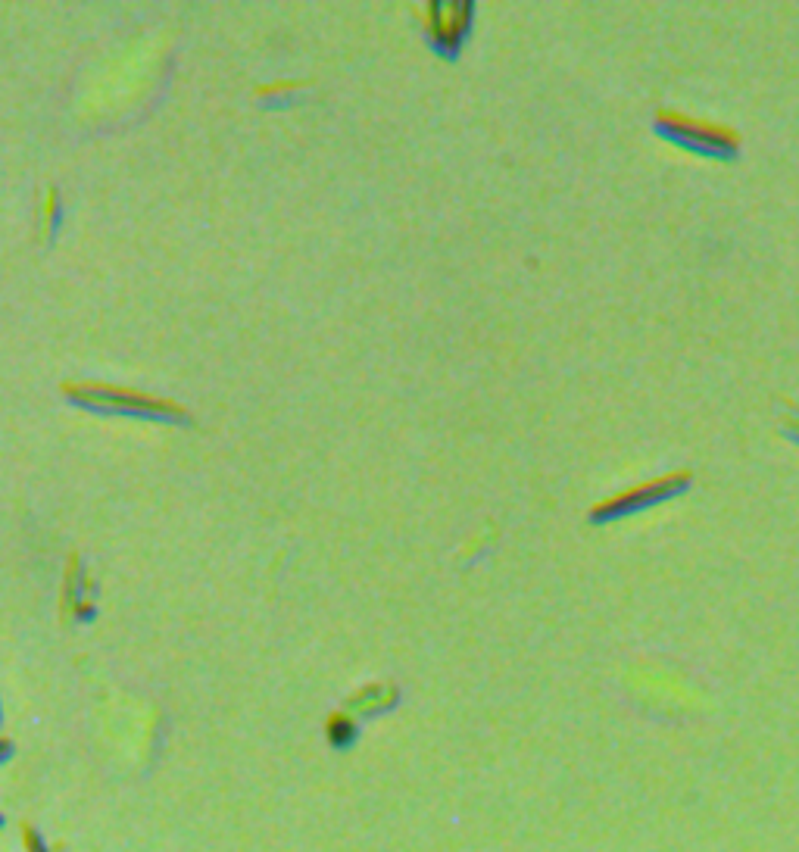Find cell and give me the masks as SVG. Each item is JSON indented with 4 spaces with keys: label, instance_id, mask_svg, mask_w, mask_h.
I'll return each instance as SVG.
<instances>
[{
    "label": "cell",
    "instance_id": "obj_11",
    "mask_svg": "<svg viewBox=\"0 0 799 852\" xmlns=\"http://www.w3.org/2000/svg\"><path fill=\"white\" fill-rule=\"evenodd\" d=\"M32 840V852H44V846H41V840H35V837H29Z\"/></svg>",
    "mask_w": 799,
    "mask_h": 852
},
{
    "label": "cell",
    "instance_id": "obj_10",
    "mask_svg": "<svg viewBox=\"0 0 799 852\" xmlns=\"http://www.w3.org/2000/svg\"><path fill=\"white\" fill-rule=\"evenodd\" d=\"M10 753H13V746H10L7 740H0V762H4V759H7Z\"/></svg>",
    "mask_w": 799,
    "mask_h": 852
},
{
    "label": "cell",
    "instance_id": "obj_7",
    "mask_svg": "<svg viewBox=\"0 0 799 852\" xmlns=\"http://www.w3.org/2000/svg\"><path fill=\"white\" fill-rule=\"evenodd\" d=\"M60 213H63V200H60V191L50 185L41 197V206H38V216H41V235L47 238L50 231L57 228L60 222Z\"/></svg>",
    "mask_w": 799,
    "mask_h": 852
},
{
    "label": "cell",
    "instance_id": "obj_3",
    "mask_svg": "<svg viewBox=\"0 0 799 852\" xmlns=\"http://www.w3.org/2000/svg\"><path fill=\"white\" fill-rule=\"evenodd\" d=\"M416 13L425 25L431 47L441 50L444 57H456V50L462 47V41H466L472 29L475 10L469 0H434V4H425Z\"/></svg>",
    "mask_w": 799,
    "mask_h": 852
},
{
    "label": "cell",
    "instance_id": "obj_5",
    "mask_svg": "<svg viewBox=\"0 0 799 852\" xmlns=\"http://www.w3.org/2000/svg\"><path fill=\"white\" fill-rule=\"evenodd\" d=\"M91 590H94V581L88 575V568L82 565V556L69 553L66 568H63V609L69 618H88L94 612Z\"/></svg>",
    "mask_w": 799,
    "mask_h": 852
},
{
    "label": "cell",
    "instance_id": "obj_6",
    "mask_svg": "<svg viewBox=\"0 0 799 852\" xmlns=\"http://www.w3.org/2000/svg\"><path fill=\"white\" fill-rule=\"evenodd\" d=\"M394 703H397V687H388V684H372L350 700V706L359 709V712H381Z\"/></svg>",
    "mask_w": 799,
    "mask_h": 852
},
{
    "label": "cell",
    "instance_id": "obj_2",
    "mask_svg": "<svg viewBox=\"0 0 799 852\" xmlns=\"http://www.w3.org/2000/svg\"><path fill=\"white\" fill-rule=\"evenodd\" d=\"M656 132L662 138L675 141V144H681L693 153H703V157H712V160H731L740 150V138H737V132H731V128L712 125V122H703V119H690V116H681V113H668V110H662L656 116Z\"/></svg>",
    "mask_w": 799,
    "mask_h": 852
},
{
    "label": "cell",
    "instance_id": "obj_4",
    "mask_svg": "<svg viewBox=\"0 0 799 852\" xmlns=\"http://www.w3.org/2000/svg\"><path fill=\"white\" fill-rule=\"evenodd\" d=\"M690 484V475L687 472H678V475H665V478H653V481H640L628 490H622V494H615L603 503H597V509L590 512V519L594 522H612V519H622V515H634V512H643L650 509L668 497L681 494V490Z\"/></svg>",
    "mask_w": 799,
    "mask_h": 852
},
{
    "label": "cell",
    "instance_id": "obj_8",
    "mask_svg": "<svg viewBox=\"0 0 799 852\" xmlns=\"http://www.w3.org/2000/svg\"><path fill=\"white\" fill-rule=\"evenodd\" d=\"M306 82H266L253 88V100H285L294 91H303Z\"/></svg>",
    "mask_w": 799,
    "mask_h": 852
},
{
    "label": "cell",
    "instance_id": "obj_1",
    "mask_svg": "<svg viewBox=\"0 0 799 852\" xmlns=\"http://www.w3.org/2000/svg\"><path fill=\"white\" fill-rule=\"evenodd\" d=\"M63 397H69L75 406L100 409V412H122V416H150V419H172L185 422L188 406L178 400L147 394L128 384H107V381H63Z\"/></svg>",
    "mask_w": 799,
    "mask_h": 852
},
{
    "label": "cell",
    "instance_id": "obj_9",
    "mask_svg": "<svg viewBox=\"0 0 799 852\" xmlns=\"http://www.w3.org/2000/svg\"><path fill=\"white\" fill-rule=\"evenodd\" d=\"M353 737H356V728H353V721H347V718H331L328 721V740L334 743V746H350L353 743Z\"/></svg>",
    "mask_w": 799,
    "mask_h": 852
}]
</instances>
